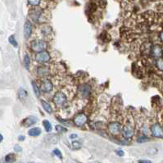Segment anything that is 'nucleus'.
Listing matches in <instances>:
<instances>
[{
	"label": "nucleus",
	"instance_id": "nucleus-1",
	"mask_svg": "<svg viewBox=\"0 0 163 163\" xmlns=\"http://www.w3.org/2000/svg\"><path fill=\"white\" fill-rule=\"evenodd\" d=\"M31 49L33 50L34 52H41L46 49L48 44H47L45 41H43V40H34L31 43Z\"/></svg>",
	"mask_w": 163,
	"mask_h": 163
},
{
	"label": "nucleus",
	"instance_id": "nucleus-2",
	"mask_svg": "<svg viewBox=\"0 0 163 163\" xmlns=\"http://www.w3.org/2000/svg\"><path fill=\"white\" fill-rule=\"evenodd\" d=\"M53 103L58 107V108H61L65 104V102H67V96L65 95L63 93L58 92L56 93L53 99H52Z\"/></svg>",
	"mask_w": 163,
	"mask_h": 163
},
{
	"label": "nucleus",
	"instance_id": "nucleus-3",
	"mask_svg": "<svg viewBox=\"0 0 163 163\" xmlns=\"http://www.w3.org/2000/svg\"><path fill=\"white\" fill-rule=\"evenodd\" d=\"M151 132L156 138H163V129L159 124H154L151 127Z\"/></svg>",
	"mask_w": 163,
	"mask_h": 163
},
{
	"label": "nucleus",
	"instance_id": "nucleus-4",
	"mask_svg": "<svg viewBox=\"0 0 163 163\" xmlns=\"http://www.w3.org/2000/svg\"><path fill=\"white\" fill-rule=\"evenodd\" d=\"M50 59V56L49 53L48 52H38L36 56H35V60L37 61L38 62L40 63H44V62H47L49 61Z\"/></svg>",
	"mask_w": 163,
	"mask_h": 163
},
{
	"label": "nucleus",
	"instance_id": "nucleus-5",
	"mask_svg": "<svg viewBox=\"0 0 163 163\" xmlns=\"http://www.w3.org/2000/svg\"><path fill=\"white\" fill-rule=\"evenodd\" d=\"M87 120H88V118L85 114L80 113L75 117L74 123L77 126H82L86 123Z\"/></svg>",
	"mask_w": 163,
	"mask_h": 163
},
{
	"label": "nucleus",
	"instance_id": "nucleus-6",
	"mask_svg": "<svg viewBox=\"0 0 163 163\" xmlns=\"http://www.w3.org/2000/svg\"><path fill=\"white\" fill-rule=\"evenodd\" d=\"M38 122V117H34V116H30V117H26L25 119L22 120V125L23 127H30V126H33L35 123Z\"/></svg>",
	"mask_w": 163,
	"mask_h": 163
},
{
	"label": "nucleus",
	"instance_id": "nucleus-7",
	"mask_svg": "<svg viewBox=\"0 0 163 163\" xmlns=\"http://www.w3.org/2000/svg\"><path fill=\"white\" fill-rule=\"evenodd\" d=\"M123 136L126 138H130L134 135V128L130 125H126L122 129Z\"/></svg>",
	"mask_w": 163,
	"mask_h": 163
},
{
	"label": "nucleus",
	"instance_id": "nucleus-8",
	"mask_svg": "<svg viewBox=\"0 0 163 163\" xmlns=\"http://www.w3.org/2000/svg\"><path fill=\"white\" fill-rule=\"evenodd\" d=\"M40 89L44 93L50 92L52 89V84L49 80H44L41 83Z\"/></svg>",
	"mask_w": 163,
	"mask_h": 163
},
{
	"label": "nucleus",
	"instance_id": "nucleus-9",
	"mask_svg": "<svg viewBox=\"0 0 163 163\" xmlns=\"http://www.w3.org/2000/svg\"><path fill=\"white\" fill-rule=\"evenodd\" d=\"M108 130L111 134L113 135H117L120 133V125L118 122H112L108 126Z\"/></svg>",
	"mask_w": 163,
	"mask_h": 163
},
{
	"label": "nucleus",
	"instance_id": "nucleus-10",
	"mask_svg": "<svg viewBox=\"0 0 163 163\" xmlns=\"http://www.w3.org/2000/svg\"><path fill=\"white\" fill-rule=\"evenodd\" d=\"M32 24L31 23V22H27L25 23V25H24V37H25V40H27L31 36V33H32Z\"/></svg>",
	"mask_w": 163,
	"mask_h": 163
},
{
	"label": "nucleus",
	"instance_id": "nucleus-11",
	"mask_svg": "<svg viewBox=\"0 0 163 163\" xmlns=\"http://www.w3.org/2000/svg\"><path fill=\"white\" fill-rule=\"evenodd\" d=\"M152 53L155 58H161L163 55V50L162 49V47L160 45H158V44L154 45L152 48Z\"/></svg>",
	"mask_w": 163,
	"mask_h": 163
},
{
	"label": "nucleus",
	"instance_id": "nucleus-12",
	"mask_svg": "<svg viewBox=\"0 0 163 163\" xmlns=\"http://www.w3.org/2000/svg\"><path fill=\"white\" fill-rule=\"evenodd\" d=\"M90 91H91V89L89 85L87 84H84V85H81L79 89V92H80V95L83 96V97H88L90 93Z\"/></svg>",
	"mask_w": 163,
	"mask_h": 163
},
{
	"label": "nucleus",
	"instance_id": "nucleus-13",
	"mask_svg": "<svg viewBox=\"0 0 163 163\" xmlns=\"http://www.w3.org/2000/svg\"><path fill=\"white\" fill-rule=\"evenodd\" d=\"M18 98H19V99H20V100H21V101H22V102L25 101V100L27 99L28 93H27V92L25 91V89H22V88L19 89V90H18Z\"/></svg>",
	"mask_w": 163,
	"mask_h": 163
},
{
	"label": "nucleus",
	"instance_id": "nucleus-14",
	"mask_svg": "<svg viewBox=\"0 0 163 163\" xmlns=\"http://www.w3.org/2000/svg\"><path fill=\"white\" fill-rule=\"evenodd\" d=\"M28 134H29V135L36 137V136H39L41 134V129L39 128V127H34V128L30 129L28 131Z\"/></svg>",
	"mask_w": 163,
	"mask_h": 163
},
{
	"label": "nucleus",
	"instance_id": "nucleus-15",
	"mask_svg": "<svg viewBox=\"0 0 163 163\" xmlns=\"http://www.w3.org/2000/svg\"><path fill=\"white\" fill-rule=\"evenodd\" d=\"M16 160V156L13 153H9L4 158L5 163H13Z\"/></svg>",
	"mask_w": 163,
	"mask_h": 163
},
{
	"label": "nucleus",
	"instance_id": "nucleus-16",
	"mask_svg": "<svg viewBox=\"0 0 163 163\" xmlns=\"http://www.w3.org/2000/svg\"><path fill=\"white\" fill-rule=\"evenodd\" d=\"M37 73L41 76H47L48 73H49V70H48V67H40L38 68Z\"/></svg>",
	"mask_w": 163,
	"mask_h": 163
},
{
	"label": "nucleus",
	"instance_id": "nucleus-17",
	"mask_svg": "<svg viewBox=\"0 0 163 163\" xmlns=\"http://www.w3.org/2000/svg\"><path fill=\"white\" fill-rule=\"evenodd\" d=\"M41 104H42V107L45 110V111H47L48 113H52V108L50 107V105L47 102H45L44 100H41Z\"/></svg>",
	"mask_w": 163,
	"mask_h": 163
},
{
	"label": "nucleus",
	"instance_id": "nucleus-18",
	"mask_svg": "<svg viewBox=\"0 0 163 163\" xmlns=\"http://www.w3.org/2000/svg\"><path fill=\"white\" fill-rule=\"evenodd\" d=\"M23 64H24V67H25V69H29L30 68V64H31V58L30 57L25 54L24 56V59H23Z\"/></svg>",
	"mask_w": 163,
	"mask_h": 163
},
{
	"label": "nucleus",
	"instance_id": "nucleus-19",
	"mask_svg": "<svg viewBox=\"0 0 163 163\" xmlns=\"http://www.w3.org/2000/svg\"><path fill=\"white\" fill-rule=\"evenodd\" d=\"M43 127H44V129H45V130H46L47 132H50V131L52 130V125H51V123H50L49 121L48 120H43Z\"/></svg>",
	"mask_w": 163,
	"mask_h": 163
},
{
	"label": "nucleus",
	"instance_id": "nucleus-20",
	"mask_svg": "<svg viewBox=\"0 0 163 163\" xmlns=\"http://www.w3.org/2000/svg\"><path fill=\"white\" fill-rule=\"evenodd\" d=\"M32 87H33V90H34V94L36 95V97H40V87L38 86L37 84L35 83L34 81H32Z\"/></svg>",
	"mask_w": 163,
	"mask_h": 163
},
{
	"label": "nucleus",
	"instance_id": "nucleus-21",
	"mask_svg": "<svg viewBox=\"0 0 163 163\" xmlns=\"http://www.w3.org/2000/svg\"><path fill=\"white\" fill-rule=\"evenodd\" d=\"M8 41H9V43H11L13 47H15V48H17V47H18V43H17V41L16 40V37L14 34L9 36V38H8Z\"/></svg>",
	"mask_w": 163,
	"mask_h": 163
},
{
	"label": "nucleus",
	"instance_id": "nucleus-22",
	"mask_svg": "<svg viewBox=\"0 0 163 163\" xmlns=\"http://www.w3.org/2000/svg\"><path fill=\"white\" fill-rule=\"evenodd\" d=\"M56 130H57L58 133H64L67 131V129L64 128L63 126L58 125V126H56Z\"/></svg>",
	"mask_w": 163,
	"mask_h": 163
},
{
	"label": "nucleus",
	"instance_id": "nucleus-23",
	"mask_svg": "<svg viewBox=\"0 0 163 163\" xmlns=\"http://www.w3.org/2000/svg\"><path fill=\"white\" fill-rule=\"evenodd\" d=\"M28 3L32 6H38L40 3V0H28Z\"/></svg>",
	"mask_w": 163,
	"mask_h": 163
},
{
	"label": "nucleus",
	"instance_id": "nucleus-24",
	"mask_svg": "<svg viewBox=\"0 0 163 163\" xmlns=\"http://www.w3.org/2000/svg\"><path fill=\"white\" fill-rule=\"evenodd\" d=\"M149 140V138H147L146 136L143 135V136H140V137H138V143H144V142H147Z\"/></svg>",
	"mask_w": 163,
	"mask_h": 163
},
{
	"label": "nucleus",
	"instance_id": "nucleus-25",
	"mask_svg": "<svg viewBox=\"0 0 163 163\" xmlns=\"http://www.w3.org/2000/svg\"><path fill=\"white\" fill-rule=\"evenodd\" d=\"M53 154L56 155V156H58V157L59 158H61V159L62 158V153H61V151L59 150V149H57V148L54 149V150H53Z\"/></svg>",
	"mask_w": 163,
	"mask_h": 163
},
{
	"label": "nucleus",
	"instance_id": "nucleus-26",
	"mask_svg": "<svg viewBox=\"0 0 163 163\" xmlns=\"http://www.w3.org/2000/svg\"><path fill=\"white\" fill-rule=\"evenodd\" d=\"M157 67L163 71V59H159L157 62Z\"/></svg>",
	"mask_w": 163,
	"mask_h": 163
},
{
	"label": "nucleus",
	"instance_id": "nucleus-27",
	"mask_svg": "<svg viewBox=\"0 0 163 163\" xmlns=\"http://www.w3.org/2000/svg\"><path fill=\"white\" fill-rule=\"evenodd\" d=\"M72 145H73V147H74V148H76V149H78V148H80V144L79 142L74 141L72 143Z\"/></svg>",
	"mask_w": 163,
	"mask_h": 163
},
{
	"label": "nucleus",
	"instance_id": "nucleus-28",
	"mask_svg": "<svg viewBox=\"0 0 163 163\" xmlns=\"http://www.w3.org/2000/svg\"><path fill=\"white\" fill-rule=\"evenodd\" d=\"M14 150L16 153H20V152H22V148L19 146V145H15V147H14Z\"/></svg>",
	"mask_w": 163,
	"mask_h": 163
},
{
	"label": "nucleus",
	"instance_id": "nucleus-29",
	"mask_svg": "<svg viewBox=\"0 0 163 163\" xmlns=\"http://www.w3.org/2000/svg\"><path fill=\"white\" fill-rule=\"evenodd\" d=\"M116 153L118 155V156H120V157H122V156H124V151L123 150H117L116 151Z\"/></svg>",
	"mask_w": 163,
	"mask_h": 163
},
{
	"label": "nucleus",
	"instance_id": "nucleus-30",
	"mask_svg": "<svg viewBox=\"0 0 163 163\" xmlns=\"http://www.w3.org/2000/svg\"><path fill=\"white\" fill-rule=\"evenodd\" d=\"M138 163H152V162L148 160H139Z\"/></svg>",
	"mask_w": 163,
	"mask_h": 163
},
{
	"label": "nucleus",
	"instance_id": "nucleus-31",
	"mask_svg": "<svg viewBox=\"0 0 163 163\" xmlns=\"http://www.w3.org/2000/svg\"><path fill=\"white\" fill-rule=\"evenodd\" d=\"M24 139H25V136L24 135H20L18 137L19 141H24Z\"/></svg>",
	"mask_w": 163,
	"mask_h": 163
},
{
	"label": "nucleus",
	"instance_id": "nucleus-32",
	"mask_svg": "<svg viewBox=\"0 0 163 163\" xmlns=\"http://www.w3.org/2000/svg\"><path fill=\"white\" fill-rule=\"evenodd\" d=\"M70 138H71V139H73V138H77V135H76V134H75V135H71L70 136Z\"/></svg>",
	"mask_w": 163,
	"mask_h": 163
},
{
	"label": "nucleus",
	"instance_id": "nucleus-33",
	"mask_svg": "<svg viewBox=\"0 0 163 163\" xmlns=\"http://www.w3.org/2000/svg\"><path fill=\"white\" fill-rule=\"evenodd\" d=\"M3 136L1 134H0V143H2V142H3Z\"/></svg>",
	"mask_w": 163,
	"mask_h": 163
},
{
	"label": "nucleus",
	"instance_id": "nucleus-34",
	"mask_svg": "<svg viewBox=\"0 0 163 163\" xmlns=\"http://www.w3.org/2000/svg\"><path fill=\"white\" fill-rule=\"evenodd\" d=\"M160 38H161V40H162L163 41V32H162V33H161Z\"/></svg>",
	"mask_w": 163,
	"mask_h": 163
}]
</instances>
